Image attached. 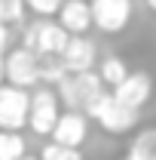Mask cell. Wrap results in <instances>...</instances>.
<instances>
[{"mask_svg":"<svg viewBox=\"0 0 156 160\" xmlns=\"http://www.w3.org/2000/svg\"><path fill=\"white\" fill-rule=\"evenodd\" d=\"M52 142H61V145H74V148H80L83 142H86V136H89V114L83 111H64V114H58V120H55V126H52Z\"/></svg>","mask_w":156,"mask_h":160,"instance_id":"9","label":"cell"},{"mask_svg":"<svg viewBox=\"0 0 156 160\" xmlns=\"http://www.w3.org/2000/svg\"><path fill=\"white\" fill-rule=\"evenodd\" d=\"M107 86L101 83V77H98V71H67L64 77L58 80V99L61 105H67V108H74V111H86L89 105H92V99H95L98 92H104Z\"/></svg>","mask_w":156,"mask_h":160,"instance_id":"2","label":"cell"},{"mask_svg":"<svg viewBox=\"0 0 156 160\" xmlns=\"http://www.w3.org/2000/svg\"><path fill=\"white\" fill-rule=\"evenodd\" d=\"M86 114L95 120L104 132H113V136H122V132H132L138 123V111L135 108H126L122 102L113 99V92H98L92 105L86 108Z\"/></svg>","mask_w":156,"mask_h":160,"instance_id":"1","label":"cell"},{"mask_svg":"<svg viewBox=\"0 0 156 160\" xmlns=\"http://www.w3.org/2000/svg\"><path fill=\"white\" fill-rule=\"evenodd\" d=\"M58 120V96L52 89H37L31 96V111H28V126L37 136H49Z\"/></svg>","mask_w":156,"mask_h":160,"instance_id":"8","label":"cell"},{"mask_svg":"<svg viewBox=\"0 0 156 160\" xmlns=\"http://www.w3.org/2000/svg\"><path fill=\"white\" fill-rule=\"evenodd\" d=\"M92 25L104 34H119L132 19V0H89Z\"/></svg>","mask_w":156,"mask_h":160,"instance_id":"6","label":"cell"},{"mask_svg":"<svg viewBox=\"0 0 156 160\" xmlns=\"http://www.w3.org/2000/svg\"><path fill=\"white\" fill-rule=\"evenodd\" d=\"M0 83H6V62H3V52H0Z\"/></svg>","mask_w":156,"mask_h":160,"instance_id":"20","label":"cell"},{"mask_svg":"<svg viewBox=\"0 0 156 160\" xmlns=\"http://www.w3.org/2000/svg\"><path fill=\"white\" fill-rule=\"evenodd\" d=\"M19 160H40V157H28V154H25V157H19Z\"/></svg>","mask_w":156,"mask_h":160,"instance_id":"22","label":"cell"},{"mask_svg":"<svg viewBox=\"0 0 156 160\" xmlns=\"http://www.w3.org/2000/svg\"><path fill=\"white\" fill-rule=\"evenodd\" d=\"M61 59H64V68L67 71H89V68H95L98 49L86 34H71L67 46L61 49Z\"/></svg>","mask_w":156,"mask_h":160,"instance_id":"10","label":"cell"},{"mask_svg":"<svg viewBox=\"0 0 156 160\" xmlns=\"http://www.w3.org/2000/svg\"><path fill=\"white\" fill-rule=\"evenodd\" d=\"M40 160H83V154H80V148H74V145L49 142V145H43Z\"/></svg>","mask_w":156,"mask_h":160,"instance_id":"16","label":"cell"},{"mask_svg":"<svg viewBox=\"0 0 156 160\" xmlns=\"http://www.w3.org/2000/svg\"><path fill=\"white\" fill-rule=\"evenodd\" d=\"M129 157L132 160H156V129H141L132 148H129Z\"/></svg>","mask_w":156,"mask_h":160,"instance_id":"15","label":"cell"},{"mask_svg":"<svg viewBox=\"0 0 156 160\" xmlns=\"http://www.w3.org/2000/svg\"><path fill=\"white\" fill-rule=\"evenodd\" d=\"M25 9H28L25 0H0V22L3 25H16V22L25 19Z\"/></svg>","mask_w":156,"mask_h":160,"instance_id":"17","label":"cell"},{"mask_svg":"<svg viewBox=\"0 0 156 160\" xmlns=\"http://www.w3.org/2000/svg\"><path fill=\"white\" fill-rule=\"evenodd\" d=\"M31 92L16 83H0V129H21L28 126Z\"/></svg>","mask_w":156,"mask_h":160,"instance_id":"4","label":"cell"},{"mask_svg":"<svg viewBox=\"0 0 156 160\" xmlns=\"http://www.w3.org/2000/svg\"><path fill=\"white\" fill-rule=\"evenodd\" d=\"M110 92H113V99L122 102L126 108L141 111V108L150 102V96H153V80H150L147 71H129V74L119 80Z\"/></svg>","mask_w":156,"mask_h":160,"instance_id":"7","label":"cell"},{"mask_svg":"<svg viewBox=\"0 0 156 160\" xmlns=\"http://www.w3.org/2000/svg\"><path fill=\"white\" fill-rule=\"evenodd\" d=\"M3 62H6V83H16V86H25V89L40 83L37 52H31L28 46H16V49L3 52Z\"/></svg>","mask_w":156,"mask_h":160,"instance_id":"5","label":"cell"},{"mask_svg":"<svg viewBox=\"0 0 156 160\" xmlns=\"http://www.w3.org/2000/svg\"><path fill=\"white\" fill-rule=\"evenodd\" d=\"M37 65H40V80H43V83H58V80L67 74L61 52H46V56H37Z\"/></svg>","mask_w":156,"mask_h":160,"instance_id":"13","label":"cell"},{"mask_svg":"<svg viewBox=\"0 0 156 160\" xmlns=\"http://www.w3.org/2000/svg\"><path fill=\"white\" fill-rule=\"evenodd\" d=\"M71 34L61 28L58 22H49V16H40V22H31L21 34V46H28L31 52L46 56V52H61L67 46Z\"/></svg>","mask_w":156,"mask_h":160,"instance_id":"3","label":"cell"},{"mask_svg":"<svg viewBox=\"0 0 156 160\" xmlns=\"http://www.w3.org/2000/svg\"><path fill=\"white\" fill-rule=\"evenodd\" d=\"M58 25L67 34H86L92 28V6H89V0H64L58 9Z\"/></svg>","mask_w":156,"mask_h":160,"instance_id":"11","label":"cell"},{"mask_svg":"<svg viewBox=\"0 0 156 160\" xmlns=\"http://www.w3.org/2000/svg\"><path fill=\"white\" fill-rule=\"evenodd\" d=\"M126 74H129V65L122 59H117V56H107V59H101V65H98V77H101V83L107 89H113Z\"/></svg>","mask_w":156,"mask_h":160,"instance_id":"14","label":"cell"},{"mask_svg":"<svg viewBox=\"0 0 156 160\" xmlns=\"http://www.w3.org/2000/svg\"><path fill=\"white\" fill-rule=\"evenodd\" d=\"M6 46H9V25L0 22V52H6Z\"/></svg>","mask_w":156,"mask_h":160,"instance_id":"19","label":"cell"},{"mask_svg":"<svg viewBox=\"0 0 156 160\" xmlns=\"http://www.w3.org/2000/svg\"><path fill=\"white\" fill-rule=\"evenodd\" d=\"M25 151L28 145L19 129H0V160H19L25 157Z\"/></svg>","mask_w":156,"mask_h":160,"instance_id":"12","label":"cell"},{"mask_svg":"<svg viewBox=\"0 0 156 160\" xmlns=\"http://www.w3.org/2000/svg\"><path fill=\"white\" fill-rule=\"evenodd\" d=\"M25 3H28V9L37 12V16H58V9H61L64 0H25Z\"/></svg>","mask_w":156,"mask_h":160,"instance_id":"18","label":"cell"},{"mask_svg":"<svg viewBox=\"0 0 156 160\" xmlns=\"http://www.w3.org/2000/svg\"><path fill=\"white\" fill-rule=\"evenodd\" d=\"M147 6H150V9H153V12H156V0H147Z\"/></svg>","mask_w":156,"mask_h":160,"instance_id":"21","label":"cell"}]
</instances>
